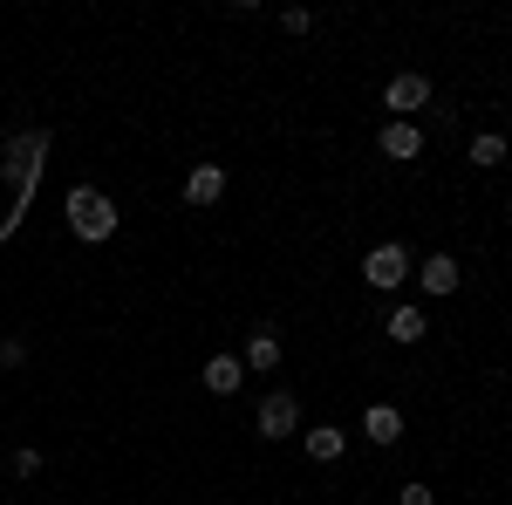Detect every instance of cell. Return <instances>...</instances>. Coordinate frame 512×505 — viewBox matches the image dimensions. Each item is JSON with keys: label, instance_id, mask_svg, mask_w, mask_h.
Instances as JSON below:
<instances>
[{"label": "cell", "instance_id": "30bf717a", "mask_svg": "<svg viewBox=\"0 0 512 505\" xmlns=\"http://www.w3.org/2000/svg\"><path fill=\"white\" fill-rule=\"evenodd\" d=\"M383 328H390L396 349H410V342H424V328H431V321H424V308H417V301H403V308H396Z\"/></svg>", "mask_w": 512, "mask_h": 505}, {"label": "cell", "instance_id": "7a4b0ae2", "mask_svg": "<svg viewBox=\"0 0 512 505\" xmlns=\"http://www.w3.org/2000/svg\"><path fill=\"white\" fill-rule=\"evenodd\" d=\"M362 280H369L376 294H396V287L410 280V246H396V239L369 246V253H362Z\"/></svg>", "mask_w": 512, "mask_h": 505}, {"label": "cell", "instance_id": "ba28073f", "mask_svg": "<svg viewBox=\"0 0 512 505\" xmlns=\"http://www.w3.org/2000/svg\"><path fill=\"white\" fill-rule=\"evenodd\" d=\"M219 198H226V164H192L185 205H219Z\"/></svg>", "mask_w": 512, "mask_h": 505}, {"label": "cell", "instance_id": "8992f818", "mask_svg": "<svg viewBox=\"0 0 512 505\" xmlns=\"http://www.w3.org/2000/svg\"><path fill=\"white\" fill-rule=\"evenodd\" d=\"M362 437L383 444V451L403 444V410H396V403H369V410H362Z\"/></svg>", "mask_w": 512, "mask_h": 505}, {"label": "cell", "instance_id": "8fae6325", "mask_svg": "<svg viewBox=\"0 0 512 505\" xmlns=\"http://www.w3.org/2000/svg\"><path fill=\"white\" fill-rule=\"evenodd\" d=\"M253 376H267V369H280V335L274 328H253V342H246V355H239Z\"/></svg>", "mask_w": 512, "mask_h": 505}, {"label": "cell", "instance_id": "2e32d148", "mask_svg": "<svg viewBox=\"0 0 512 505\" xmlns=\"http://www.w3.org/2000/svg\"><path fill=\"white\" fill-rule=\"evenodd\" d=\"M396 505H431V485H403V492H396Z\"/></svg>", "mask_w": 512, "mask_h": 505}, {"label": "cell", "instance_id": "6da1fadb", "mask_svg": "<svg viewBox=\"0 0 512 505\" xmlns=\"http://www.w3.org/2000/svg\"><path fill=\"white\" fill-rule=\"evenodd\" d=\"M62 219H69V233L82 246H103V239L117 233V205H110V192H96V185H76V192L62 198Z\"/></svg>", "mask_w": 512, "mask_h": 505}, {"label": "cell", "instance_id": "52a82bcc", "mask_svg": "<svg viewBox=\"0 0 512 505\" xmlns=\"http://www.w3.org/2000/svg\"><path fill=\"white\" fill-rule=\"evenodd\" d=\"M376 144H383V157H396V164H410V157H424V130H417V123H403V117H390Z\"/></svg>", "mask_w": 512, "mask_h": 505}, {"label": "cell", "instance_id": "9c48e42d", "mask_svg": "<svg viewBox=\"0 0 512 505\" xmlns=\"http://www.w3.org/2000/svg\"><path fill=\"white\" fill-rule=\"evenodd\" d=\"M198 383L212 389V396H239V389H246V362H239V355H212Z\"/></svg>", "mask_w": 512, "mask_h": 505}, {"label": "cell", "instance_id": "277c9868", "mask_svg": "<svg viewBox=\"0 0 512 505\" xmlns=\"http://www.w3.org/2000/svg\"><path fill=\"white\" fill-rule=\"evenodd\" d=\"M458 280H465V267H458L451 253H431V260L417 267V287H424L431 301H444V294H458Z\"/></svg>", "mask_w": 512, "mask_h": 505}, {"label": "cell", "instance_id": "7c38bea8", "mask_svg": "<svg viewBox=\"0 0 512 505\" xmlns=\"http://www.w3.org/2000/svg\"><path fill=\"white\" fill-rule=\"evenodd\" d=\"M301 444H308V458H315V465H335V458H342V451H349V437H342V430H335V424L308 430V437H301Z\"/></svg>", "mask_w": 512, "mask_h": 505}, {"label": "cell", "instance_id": "4fadbf2b", "mask_svg": "<svg viewBox=\"0 0 512 505\" xmlns=\"http://www.w3.org/2000/svg\"><path fill=\"white\" fill-rule=\"evenodd\" d=\"M472 164L499 171V164H506V137H499V130H478V137H472Z\"/></svg>", "mask_w": 512, "mask_h": 505}, {"label": "cell", "instance_id": "e0dca14e", "mask_svg": "<svg viewBox=\"0 0 512 505\" xmlns=\"http://www.w3.org/2000/svg\"><path fill=\"white\" fill-rule=\"evenodd\" d=\"M506 219H512V205H506Z\"/></svg>", "mask_w": 512, "mask_h": 505}, {"label": "cell", "instance_id": "3957f363", "mask_svg": "<svg viewBox=\"0 0 512 505\" xmlns=\"http://www.w3.org/2000/svg\"><path fill=\"white\" fill-rule=\"evenodd\" d=\"M253 424H260V437H294V430H301V403H294V396H287V389H274V396H260V417H253Z\"/></svg>", "mask_w": 512, "mask_h": 505}, {"label": "cell", "instance_id": "5bb4252c", "mask_svg": "<svg viewBox=\"0 0 512 505\" xmlns=\"http://www.w3.org/2000/svg\"><path fill=\"white\" fill-rule=\"evenodd\" d=\"M280 28H287V35H308V28H315V14H301V7H287V14H280Z\"/></svg>", "mask_w": 512, "mask_h": 505}, {"label": "cell", "instance_id": "9a60e30c", "mask_svg": "<svg viewBox=\"0 0 512 505\" xmlns=\"http://www.w3.org/2000/svg\"><path fill=\"white\" fill-rule=\"evenodd\" d=\"M41 471V451H14V478H35Z\"/></svg>", "mask_w": 512, "mask_h": 505}, {"label": "cell", "instance_id": "5b68a950", "mask_svg": "<svg viewBox=\"0 0 512 505\" xmlns=\"http://www.w3.org/2000/svg\"><path fill=\"white\" fill-rule=\"evenodd\" d=\"M431 103V82L424 76H390V89H383V110H396V117L410 123V110H424Z\"/></svg>", "mask_w": 512, "mask_h": 505}]
</instances>
